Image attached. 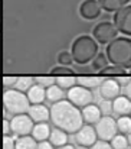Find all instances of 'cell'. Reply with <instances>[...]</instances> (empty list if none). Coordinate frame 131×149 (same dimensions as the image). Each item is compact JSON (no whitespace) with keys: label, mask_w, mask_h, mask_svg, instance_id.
<instances>
[{"label":"cell","mask_w":131,"mask_h":149,"mask_svg":"<svg viewBox=\"0 0 131 149\" xmlns=\"http://www.w3.org/2000/svg\"><path fill=\"white\" fill-rule=\"evenodd\" d=\"M130 1L131 0H98L101 9H104L105 12H117L127 6Z\"/></svg>","instance_id":"19"},{"label":"cell","mask_w":131,"mask_h":149,"mask_svg":"<svg viewBox=\"0 0 131 149\" xmlns=\"http://www.w3.org/2000/svg\"><path fill=\"white\" fill-rule=\"evenodd\" d=\"M35 81H36V84L42 86L45 88L49 87V86H52V84H55V78H53L52 75H41V77H36Z\"/></svg>","instance_id":"31"},{"label":"cell","mask_w":131,"mask_h":149,"mask_svg":"<svg viewBox=\"0 0 131 149\" xmlns=\"http://www.w3.org/2000/svg\"><path fill=\"white\" fill-rule=\"evenodd\" d=\"M55 83L62 88V90H69L77 84V77L75 75H63V77H56Z\"/></svg>","instance_id":"24"},{"label":"cell","mask_w":131,"mask_h":149,"mask_svg":"<svg viewBox=\"0 0 131 149\" xmlns=\"http://www.w3.org/2000/svg\"><path fill=\"white\" fill-rule=\"evenodd\" d=\"M55 149H74V146L66 143V145H63V146H59V148H55Z\"/></svg>","instance_id":"39"},{"label":"cell","mask_w":131,"mask_h":149,"mask_svg":"<svg viewBox=\"0 0 131 149\" xmlns=\"http://www.w3.org/2000/svg\"><path fill=\"white\" fill-rule=\"evenodd\" d=\"M89 149H112L110 142H105V141H97Z\"/></svg>","instance_id":"34"},{"label":"cell","mask_w":131,"mask_h":149,"mask_svg":"<svg viewBox=\"0 0 131 149\" xmlns=\"http://www.w3.org/2000/svg\"><path fill=\"white\" fill-rule=\"evenodd\" d=\"M16 81H17V77H4L3 78V86L7 87V88H10L12 86L16 84Z\"/></svg>","instance_id":"35"},{"label":"cell","mask_w":131,"mask_h":149,"mask_svg":"<svg viewBox=\"0 0 131 149\" xmlns=\"http://www.w3.org/2000/svg\"><path fill=\"white\" fill-rule=\"evenodd\" d=\"M33 84H35V78H32V77H17V81L14 84V88L19 90V91H22V93H25Z\"/></svg>","instance_id":"25"},{"label":"cell","mask_w":131,"mask_h":149,"mask_svg":"<svg viewBox=\"0 0 131 149\" xmlns=\"http://www.w3.org/2000/svg\"><path fill=\"white\" fill-rule=\"evenodd\" d=\"M3 106L6 109L7 113L16 116V114H23L28 113L29 107H30V101L28 99V96L16 88L12 90H6L3 94Z\"/></svg>","instance_id":"4"},{"label":"cell","mask_w":131,"mask_h":149,"mask_svg":"<svg viewBox=\"0 0 131 149\" xmlns=\"http://www.w3.org/2000/svg\"><path fill=\"white\" fill-rule=\"evenodd\" d=\"M3 149H16V141L13 136H3Z\"/></svg>","instance_id":"33"},{"label":"cell","mask_w":131,"mask_h":149,"mask_svg":"<svg viewBox=\"0 0 131 149\" xmlns=\"http://www.w3.org/2000/svg\"><path fill=\"white\" fill-rule=\"evenodd\" d=\"M95 132H97V136L99 138V141L111 142V139L118 133L117 120H114L111 116H102L98 120V123L95 125Z\"/></svg>","instance_id":"6"},{"label":"cell","mask_w":131,"mask_h":149,"mask_svg":"<svg viewBox=\"0 0 131 149\" xmlns=\"http://www.w3.org/2000/svg\"><path fill=\"white\" fill-rule=\"evenodd\" d=\"M28 114L30 116V119L35 123H45L50 119V110L46 106H43L42 103L41 104H32L28 110Z\"/></svg>","instance_id":"13"},{"label":"cell","mask_w":131,"mask_h":149,"mask_svg":"<svg viewBox=\"0 0 131 149\" xmlns=\"http://www.w3.org/2000/svg\"><path fill=\"white\" fill-rule=\"evenodd\" d=\"M75 149H88V148H85V146H78V148H75Z\"/></svg>","instance_id":"42"},{"label":"cell","mask_w":131,"mask_h":149,"mask_svg":"<svg viewBox=\"0 0 131 149\" xmlns=\"http://www.w3.org/2000/svg\"><path fill=\"white\" fill-rule=\"evenodd\" d=\"M66 96H68V100L74 106H77L78 109H84L85 106L91 104L92 100H94V96H92L91 90L79 86V84H75L74 87H71L68 90V94Z\"/></svg>","instance_id":"7"},{"label":"cell","mask_w":131,"mask_h":149,"mask_svg":"<svg viewBox=\"0 0 131 149\" xmlns=\"http://www.w3.org/2000/svg\"><path fill=\"white\" fill-rule=\"evenodd\" d=\"M38 149H53V145L49 141H43L38 143Z\"/></svg>","instance_id":"37"},{"label":"cell","mask_w":131,"mask_h":149,"mask_svg":"<svg viewBox=\"0 0 131 149\" xmlns=\"http://www.w3.org/2000/svg\"><path fill=\"white\" fill-rule=\"evenodd\" d=\"M12 133V129H10V122H7L6 119L3 120V136H9Z\"/></svg>","instance_id":"36"},{"label":"cell","mask_w":131,"mask_h":149,"mask_svg":"<svg viewBox=\"0 0 131 149\" xmlns=\"http://www.w3.org/2000/svg\"><path fill=\"white\" fill-rule=\"evenodd\" d=\"M124 93H125V96L131 100V80L125 84V88H124Z\"/></svg>","instance_id":"38"},{"label":"cell","mask_w":131,"mask_h":149,"mask_svg":"<svg viewBox=\"0 0 131 149\" xmlns=\"http://www.w3.org/2000/svg\"><path fill=\"white\" fill-rule=\"evenodd\" d=\"M97 132L95 127H92L91 125H84L77 133H75V139L78 142L79 146H85V148H91L95 142H97Z\"/></svg>","instance_id":"11"},{"label":"cell","mask_w":131,"mask_h":149,"mask_svg":"<svg viewBox=\"0 0 131 149\" xmlns=\"http://www.w3.org/2000/svg\"><path fill=\"white\" fill-rule=\"evenodd\" d=\"M49 142L55 146V148H59V146H63L68 143V133L63 132L62 129H53L50 130V136H49Z\"/></svg>","instance_id":"18"},{"label":"cell","mask_w":131,"mask_h":149,"mask_svg":"<svg viewBox=\"0 0 131 149\" xmlns=\"http://www.w3.org/2000/svg\"><path fill=\"white\" fill-rule=\"evenodd\" d=\"M127 141H128V146H131V132L127 135Z\"/></svg>","instance_id":"41"},{"label":"cell","mask_w":131,"mask_h":149,"mask_svg":"<svg viewBox=\"0 0 131 149\" xmlns=\"http://www.w3.org/2000/svg\"><path fill=\"white\" fill-rule=\"evenodd\" d=\"M46 99L52 103H58V101L63 100V90L58 84H52V86L46 87Z\"/></svg>","instance_id":"22"},{"label":"cell","mask_w":131,"mask_h":149,"mask_svg":"<svg viewBox=\"0 0 131 149\" xmlns=\"http://www.w3.org/2000/svg\"><path fill=\"white\" fill-rule=\"evenodd\" d=\"M118 132L123 135H128L131 132V117L130 116H120L117 120Z\"/></svg>","instance_id":"26"},{"label":"cell","mask_w":131,"mask_h":149,"mask_svg":"<svg viewBox=\"0 0 131 149\" xmlns=\"http://www.w3.org/2000/svg\"><path fill=\"white\" fill-rule=\"evenodd\" d=\"M58 62L63 67H68L74 62V58H72V54L68 52V51H62L58 54Z\"/></svg>","instance_id":"29"},{"label":"cell","mask_w":131,"mask_h":149,"mask_svg":"<svg viewBox=\"0 0 131 149\" xmlns=\"http://www.w3.org/2000/svg\"><path fill=\"white\" fill-rule=\"evenodd\" d=\"M120 91H121V86L117 80L114 78H107V80H102L101 84H99V94L101 97L105 100H112L117 99L120 96Z\"/></svg>","instance_id":"10"},{"label":"cell","mask_w":131,"mask_h":149,"mask_svg":"<svg viewBox=\"0 0 131 149\" xmlns=\"http://www.w3.org/2000/svg\"><path fill=\"white\" fill-rule=\"evenodd\" d=\"M50 136V126L45 122V123H36L32 129V138L36 142H43L48 141Z\"/></svg>","instance_id":"17"},{"label":"cell","mask_w":131,"mask_h":149,"mask_svg":"<svg viewBox=\"0 0 131 149\" xmlns=\"http://www.w3.org/2000/svg\"><path fill=\"white\" fill-rule=\"evenodd\" d=\"M50 122L55 127L66 133H77L84 126L81 110L69 100H61L50 107Z\"/></svg>","instance_id":"1"},{"label":"cell","mask_w":131,"mask_h":149,"mask_svg":"<svg viewBox=\"0 0 131 149\" xmlns=\"http://www.w3.org/2000/svg\"><path fill=\"white\" fill-rule=\"evenodd\" d=\"M28 99L30 101V104H41L46 99V88L39 86V84H33L29 90H28Z\"/></svg>","instance_id":"16"},{"label":"cell","mask_w":131,"mask_h":149,"mask_svg":"<svg viewBox=\"0 0 131 149\" xmlns=\"http://www.w3.org/2000/svg\"><path fill=\"white\" fill-rule=\"evenodd\" d=\"M114 25L117 26L118 32H121L127 36H131V4H127L123 9L115 12Z\"/></svg>","instance_id":"9"},{"label":"cell","mask_w":131,"mask_h":149,"mask_svg":"<svg viewBox=\"0 0 131 149\" xmlns=\"http://www.w3.org/2000/svg\"><path fill=\"white\" fill-rule=\"evenodd\" d=\"M108 58H107V55L105 54H97V56L92 59V70H95V71H101V70H104L105 67H108Z\"/></svg>","instance_id":"27"},{"label":"cell","mask_w":131,"mask_h":149,"mask_svg":"<svg viewBox=\"0 0 131 149\" xmlns=\"http://www.w3.org/2000/svg\"><path fill=\"white\" fill-rule=\"evenodd\" d=\"M118 35V29L114 23L111 22H99L94 29H92V38L102 45H108L110 42H112Z\"/></svg>","instance_id":"5"},{"label":"cell","mask_w":131,"mask_h":149,"mask_svg":"<svg viewBox=\"0 0 131 149\" xmlns=\"http://www.w3.org/2000/svg\"><path fill=\"white\" fill-rule=\"evenodd\" d=\"M99 75L101 77H108V78H111V77L118 78V77L127 75V71H125V68H121L118 65H108V67H105L104 70L99 71Z\"/></svg>","instance_id":"21"},{"label":"cell","mask_w":131,"mask_h":149,"mask_svg":"<svg viewBox=\"0 0 131 149\" xmlns=\"http://www.w3.org/2000/svg\"><path fill=\"white\" fill-rule=\"evenodd\" d=\"M101 6L98 0H85L79 6V15L85 20H94L101 15Z\"/></svg>","instance_id":"12"},{"label":"cell","mask_w":131,"mask_h":149,"mask_svg":"<svg viewBox=\"0 0 131 149\" xmlns=\"http://www.w3.org/2000/svg\"><path fill=\"white\" fill-rule=\"evenodd\" d=\"M81 113H82L84 122L88 123V125H97L98 120L102 117V113H101L99 107L95 106V104H92V103L88 104V106H85V107L81 110Z\"/></svg>","instance_id":"15"},{"label":"cell","mask_w":131,"mask_h":149,"mask_svg":"<svg viewBox=\"0 0 131 149\" xmlns=\"http://www.w3.org/2000/svg\"><path fill=\"white\" fill-rule=\"evenodd\" d=\"M130 75H131V68H130Z\"/></svg>","instance_id":"43"},{"label":"cell","mask_w":131,"mask_h":149,"mask_svg":"<svg viewBox=\"0 0 131 149\" xmlns=\"http://www.w3.org/2000/svg\"><path fill=\"white\" fill-rule=\"evenodd\" d=\"M16 149H38V142L32 136H19L16 139Z\"/></svg>","instance_id":"23"},{"label":"cell","mask_w":131,"mask_h":149,"mask_svg":"<svg viewBox=\"0 0 131 149\" xmlns=\"http://www.w3.org/2000/svg\"><path fill=\"white\" fill-rule=\"evenodd\" d=\"M112 111L118 114V117L131 114V100L127 96H118L112 100Z\"/></svg>","instance_id":"14"},{"label":"cell","mask_w":131,"mask_h":149,"mask_svg":"<svg viewBox=\"0 0 131 149\" xmlns=\"http://www.w3.org/2000/svg\"><path fill=\"white\" fill-rule=\"evenodd\" d=\"M35 126V122L30 119L29 114H16L10 120V129L14 136H28L32 133V129Z\"/></svg>","instance_id":"8"},{"label":"cell","mask_w":131,"mask_h":149,"mask_svg":"<svg viewBox=\"0 0 131 149\" xmlns=\"http://www.w3.org/2000/svg\"><path fill=\"white\" fill-rule=\"evenodd\" d=\"M99 110H101V113H102V116H110V113L112 111V101L111 100H102L101 103H99Z\"/></svg>","instance_id":"32"},{"label":"cell","mask_w":131,"mask_h":149,"mask_svg":"<svg viewBox=\"0 0 131 149\" xmlns=\"http://www.w3.org/2000/svg\"><path fill=\"white\" fill-rule=\"evenodd\" d=\"M111 146L112 149H127L128 148V141H127V136L123 135V133H117L112 139H111Z\"/></svg>","instance_id":"28"},{"label":"cell","mask_w":131,"mask_h":149,"mask_svg":"<svg viewBox=\"0 0 131 149\" xmlns=\"http://www.w3.org/2000/svg\"><path fill=\"white\" fill-rule=\"evenodd\" d=\"M105 55L112 65L131 68V38L117 36L105 48Z\"/></svg>","instance_id":"2"},{"label":"cell","mask_w":131,"mask_h":149,"mask_svg":"<svg viewBox=\"0 0 131 149\" xmlns=\"http://www.w3.org/2000/svg\"><path fill=\"white\" fill-rule=\"evenodd\" d=\"M101 75H91V74H87V75H79L77 77V83L85 88H94L97 86L101 84Z\"/></svg>","instance_id":"20"},{"label":"cell","mask_w":131,"mask_h":149,"mask_svg":"<svg viewBox=\"0 0 131 149\" xmlns=\"http://www.w3.org/2000/svg\"><path fill=\"white\" fill-rule=\"evenodd\" d=\"M50 75L52 77H63V75H74L72 70L68 68V67H63V65H59V67H55L52 71H50Z\"/></svg>","instance_id":"30"},{"label":"cell","mask_w":131,"mask_h":149,"mask_svg":"<svg viewBox=\"0 0 131 149\" xmlns=\"http://www.w3.org/2000/svg\"><path fill=\"white\" fill-rule=\"evenodd\" d=\"M0 32H1V0H0Z\"/></svg>","instance_id":"40"},{"label":"cell","mask_w":131,"mask_h":149,"mask_svg":"<svg viewBox=\"0 0 131 149\" xmlns=\"http://www.w3.org/2000/svg\"><path fill=\"white\" fill-rule=\"evenodd\" d=\"M71 54L78 65H87L98 54V42L92 36L81 35L72 42Z\"/></svg>","instance_id":"3"}]
</instances>
